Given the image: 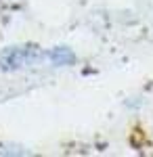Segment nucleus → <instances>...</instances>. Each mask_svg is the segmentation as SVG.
I'll return each instance as SVG.
<instances>
[{"mask_svg":"<svg viewBox=\"0 0 153 157\" xmlns=\"http://www.w3.org/2000/svg\"><path fill=\"white\" fill-rule=\"evenodd\" d=\"M36 59H38V46H13L0 52V69L11 71L34 63Z\"/></svg>","mask_w":153,"mask_h":157,"instance_id":"obj_1","label":"nucleus"},{"mask_svg":"<svg viewBox=\"0 0 153 157\" xmlns=\"http://www.w3.org/2000/svg\"><path fill=\"white\" fill-rule=\"evenodd\" d=\"M48 59L57 67H65V65H73L76 63V52L71 48H67V46H57V48H53L48 52Z\"/></svg>","mask_w":153,"mask_h":157,"instance_id":"obj_2","label":"nucleus"}]
</instances>
